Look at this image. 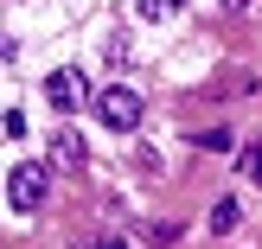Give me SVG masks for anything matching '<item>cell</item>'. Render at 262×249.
<instances>
[{"label":"cell","instance_id":"obj_5","mask_svg":"<svg viewBox=\"0 0 262 249\" xmlns=\"http://www.w3.org/2000/svg\"><path fill=\"white\" fill-rule=\"evenodd\" d=\"M230 224H237V198H217L211 205V230H230Z\"/></svg>","mask_w":262,"mask_h":249},{"label":"cell","instance_id":"obj_2","mask_svg":"<svg viewBox=\"0 0 262 249\" xmlns=\"http://www.w3.org/2000/svg\"><path fill=\"white\" fill-rule=\"evenodd\" d=\"M45 192H51V173H45V166H13V179H7L13 211H38V205H45Z\"/></svg>","mask_w":262,"mask_h":249},{"label":"cell","instance_id":"obj_10","mask_svg":"<svg viewBox=\"0 0 262 249\" xmlns=\"http://www.w3.org/2000/svg\"><path fill=\"white\" fill-rule=\"evenodd\" d=\"M96 249H122V243H96Z\"/></svg>","mask_w":262,"mask_h":249},{"label":"cell","instance_id":"obj_9","mask_svg":"<svg viewBox=\"0 0 262 249\" xmlns=\"http://www.w3.org/2000/svg\"><path fill=\"white\" fill-rule=\"evenodd\" d=\"M217 7H230V13H237V7H250V0H217Z\"/></svg>","mask_w":262,"mask_h":249},{"label":"cell","instance_id":"obj_6","mask_svg":"<svg viewBox=\"0 0 262 249\" xmlns=\"http://www.w3.org/2000/svg\"><path fill=\"white\" fill-rule=\"evenodd\" d=\"M135 7H141V19H173L179 0H135Z\"/></svg>","mask_w":262,"mask_h":249},{"label":"cell","instance_id":"obj_7","mask_svg":"<svg viewBox=\"0 0 262 249\" xmlns=\"http://www.w3.org/2000/svg\"><path fill=\"white\" fill-rule=\"evenodd\" d=\"M237 173H243V179H262V147H250V153H237Z\"/></svg>","mask_w":262,"mask_h":249},{"label":"cell","instance_id":"obj_3","mask_svg":"<svg viewBox=\"0 0 262 249\" xmlns=\"http://www.w3.org/2000/svg\"><path fill=\"white\" fill-rule=\"evenodd\" d=\"M45 96H51V109H83L90 83H83V71H51L45 77Z\"/></svg>","mask_w":262,"mask_h":249},{"label":"cell","instance_id":"obj_4","mask_svg":"<svg viewBox=\"0 0 262 249\" xmlns=\"http://www.w3.org/2000/svg\"><path fill=\"white\" fill-rule=\"evenodd\" d=\"M51 160H58V166H83V134L58 128V134H51Z\"/></svg>","mask_w":262,"mask_h":249},{"label":"cell","instance_id":"obj_1","mask_svg":"<svg viewBox=\"0 0 262 249\" xmlns=\"http://www.w3.org/2000/svg\"><path fill=\"white\" fill-rule=\"evenodd\" d=\"M96 122H102V128H135V122H141V89L109 83V89L96 96Z\"/></svg>","mask_w":262,"mask_h":249},{"label":"cell","instance_id":"obj_8","mask_svg":"<svg viewBox=\"0 0 262 249\" xmlns=\"http://www.w3.org/2000/svg\"><path fill=\"white\" fill-rule=\"evenodd\" d=\"M199 147H211V153H224V147H230V128H211V134H199Z\"/></svg>","mask_w":262,"mask_h":249}]
</instances>
